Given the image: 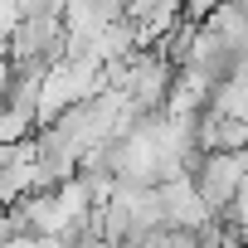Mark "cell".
I'll use <instances>...</instances> for the list:
<instances>
[{
	"instance_id": "obj_1",
	"label": "cell",
	"mask_w": 248,
	"mask_h": 248,
	"mask_svg": "<svg viewBox=\"0 0 248 248\" xmlns=\"http://www.w3.org/2000/svg\"><path fill=\"white\" fill-rule=\"evenodd\" d=\"M243 63H248V54H243V49H233L219 30L200 25V34H195V44H190V59H185V68H190V73H200L209 88H224L229 78H238V73H243Z\"/></svg>"
},
{
	"instance_id": "obj_2",
	"label": "cell",
	"mask_w": 248,
	"mask_h": 248,
	"mask_svg": "<svg viewBox=\"0 0 248 248\" xmlns=\"http://www.w3.org/2000/svg\"><path fill=\"white\" fill-rule=\"evenodd\" d=\"M243 175H248V151H209V156H204V166H200L190 180H195L200 200L219 214V209H229V204H233V195H238Z\"/></svg>"
},
{
	"instance_id": "obj_3",
	"label": "cell",
	"mask_w": 248,
	"mask_h": 248,
	"mask_svg": "<svg viewBox=\"0 0 248 248\" xmlns=\"http://www.w3.org/2000/svg\"><path fill=\"white\" fill-rule=\"evenodd\" d=\"M156 190H161L166 224H175V229H204V224L214 219V209L200 200V190H195L190 175H185V180H166V185H156Z\"/></svg>"
},
{
	"instance_id": "obj_4",
	"label": "cell",
	"mask_w": 248,
	"mask_h": 248,
	"mask_svg": "<svg viewBox=\"0 0 248 248\" xmlns=\"http://www.w3.org/2000/svg\"><path fill=\"white\" fill-rule=\"evenodd\" d=\"M200 146H204V151H248V122L204 112V122H200Z\"/></svg>"
},
{
	"instance_id": "obj_5",
	"label": "cell",
	"mask_w": 248,
	"mask_h": 248,
	"mask_svg": "<svg viewBox=\"0 0 248 248\" xmlns=\"http://www.w3.org/2000/svg\"><path fill=\"white\" fill-rule=\"evenodd\" d=\"M34 132H39V117H34V112H20V107H0V146L30 141Z\"/></svg>"
},
{
	"instance_id": "obj_6",
	"label": "cell",
	"mask_w": 248,
	"mask_h": 248,
	"mask_svg": "<svg viewBox=\"0 0 248 248\" xmlns=\"http://www.w3.org/2000/svg\"><path fill=\"white\" fill-rule=\"evenodd\" d=\"M146 243H151V248H200V229H175V224H166V229H156Z\"/></svg>"
},
{
	"instance_id": "obj_7",
	"label": "cell",
	"mask_w": 248,
	"mask_h": 248,
	"mask_svg": "<svg viewBox=\"0 0 248 248\" xmlns=\"http://www.w3.org/2000/svg\"><path fill=\"white\" fill-rule=\"evenodd\" d=\"M30 248H63V233H39L30 238Z\"/></svg>"
},
{
	"instance_id": "obj_8",
	"label": "cell",
	"mask_w": 248,
	"mask_h": 248,
	"mask_svg": "<svg viewBox=\"0 0 248 248\" xmlns=\"http://www.w3.org/2000/svg\"><path fill=\"white\" fill-rule=\"evenodd\" d=\"M243 248H248V224H243Z\"/></svg>"
}]
</instances>
